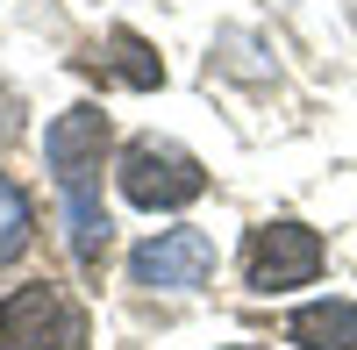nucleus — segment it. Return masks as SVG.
Listing matches in <instances>:
<instances>
[{"mask_svg":"<svg viewBox=\"0 0 357 350\" xmlns=\"http://www.w3.org/2000/svg\"><path fill=\"white\" fill-rule=\"evenodd\" d=\"M122 193L136 200V208H186V200L207 193V172L200 158H186L178 143H129L122 151Z\"/></svg>","mask_w":357,"mask_h":350,"instance_id":"2","label":"nucleus"},{"mask_svg":"<svg viewBox=\"0 0 357 350\" xmlns=\"http://www.w3.org/2000/svg\"><path fill=\"white\" fill-rule=\"evenodd\" d=\"M29 229H36V208H29V193L8 179V172H0V265H8V257L29 243Z\"/></svg>","mask_w":357,"mask_h":350,"instance_id":"8","label":"nucleus"},{"mask_svg":"<svg viewBox=\"0 0 357 350\" xmlns=\"http://www.w3.org/2000/svg\"><path fill=\"white\" fill-rule=\"evenodd\" d=\"M321 257H329V250H321L314 229H301V222H264V229H250L243 272H250L257 294H286V286H307L321 272Z\"/></svg>","mask_w":357,"mask_h":350,"instance_id":"3","label":"nucleus"},{"mask_svg":"<svg viewBox=\"0 0 357 350\" xmlns=\"http://www.w3.org/2000/svg\"><path fill=\"white\" fill-rule=\"evenodd\" d=\"M0 350H86V307L65 286H22L0 300Z\"/></svg>","mask_w":357,"mask_h":350,"instance_id":"1","label":"nucleus"},{"mask_svg":"<svg viewBox=\"0 0 357 350\" xmlns=\"http://www.w3.org/2000/svg\"><path fill=\"white\" fill-rule=\"evenodd\" d=\"M43 158H50V172H57V186L100 179V158H107V114H100V107H65V114L43 129Z\"/></svg>","mask_w":357,"mask_h":350,"instance_id":"5","label":"nucleus"},{"mask_svg":"<svg viewBox=\"0 0 357 350\" xmlns=\"http://www.w3.org/2000/svg\"><path fill=\"white\" fill-rule=\"evenodd\" d=\"M207 272H215V243H207L200 229H158V236L136 243V257H129V279L158 286V294H193V286H207Z\"/></svg>","mask_w":357,"mask_h":350,"instance_id":"4","label":"nucleus"},{"mask_svg":"<svg viewBox=\"0 0 357 350\" xmlns=\"http://www.w3.org/2000/svg\"><path fill=\"white\" fill-rule=\"evenodd\" d=\"M114 72H122L129 86H158L165 72H158V57H151V43H143V36H129V29H114Z\"/></svg>","mask_w":357,"mask_h":350,"instance_id":"9","label":"nucleus"},{"mask_svg":"<svg viewBox=\"0 0 357 350\" xmlns=\"http://www.w3.org/2000/svg\"><path fill=\"white\" fill-rule=\"evenodd\" d=\"M65 222H72V257H79V265H100V250H107V208H100V179L65 186Z\"/></svg>","mask_w":357,"mask_h":350,"instance_id":"7","label":"nucleus"},{"mask_svg":"<svg viewBox=\"0 0 357 350\" xmlns=\"http://www.w3.org/2000/svg\"><path fill=\"white\" fill-rule=\"evenodd\" d=\"M286 336L301 350H357V300H307L286 322Z\"/></svg>","mask_w":357,"mask_h":350,"instance_id":"6","label":"nucleus"}]
</instances>
